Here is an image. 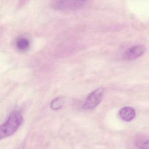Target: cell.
<instances>
[{"label": "cell", "instance_id": "6da1fadb", "mask_svg": "<svg viewBox=\"0 0 149 149\" xmlns=\"http://www.w3.org/2000/svg\"><path fill=\"white\" fill-rule=\"evenodd\" d=\"M23 119L18 111L11 113L7 120L0 125V139L7 138L16 132L22 123Z\"/></svg>", "mask_w": 149, "mask_h": 149}, {"label": "cell", "instance_id": "7a4b0ae2", "mask_svg": "<svg viewBox=\"0 0 149 149\" xmlns=\"http://www.w3.org/2000/svg\"><path fill=\"white\" fill-rule=\"evenodd\" d=\"M103 94V91L102 88H98L91 93L84 102V108L87 109L95 108L101 101Z\"/></svg>", "mask_w": 149, "mask_h": 149}, {"label": "cell", "instance_id": "3957f363", "mask_svg": "<svg viewBox=\"0 0 149 149\" xmlns=\"http://www.w3.org/2000/svg\"><path fill=\"white\" fill-rule=\"evenodd\" d=\"M145 48L142 45H135L129 48L123 54V58L127 61H132L142 56Z\"/></svg>", "mask_w": 149, "mask_h": 149}, {"label": "cell", "instance_id": "277c9868", "mask_svg": "<svg viewBox=\"0 0 149 149\" xmlns=\"http://www.w3.org/2000/svg\"><path fill=\"white\" fill-rule=\"evenodd\" d=\"M119 116L122 120L125 121L132 120L136 116L135 110L131 107H124L119 111Z\"/></svg>", "mask_w": 149, "mask_h": 149}, {"label": "cell", "instance_id": "5b68a950", "mask_svg": "<svg viewBox=\"0 0 149 149\" xmlns=\"http://www.w3.org/2000/svg\"><path fill=\"white\" fill-rule=\"evenodd\" d=\"M30 42L29 40L24 38H20L16 42V47L19 50L24 51L28 49L29 47Z\"/></svg>", "mask_w": 149, "mask_h": 149}, {"label": "cell", "instance_id": "8992f818", "mask_svg": "<svg viewBox=\"0 0 149 149\" xmlns=\"http://www.w3.org/2000/svg\"><path fill=\"white\" fill-rule=\"evenodd\" d=\"M64 104V99L62 98H57L52 102L50 107L53 110H57L63 107Z\"/></svg>", "mask_w": 149, "mask_h": 149}, {"label": "cell", "instance_id": "52a82bcc", "mask_svg": "<svg viewBox=\"0 0 149 149\" xmlns=\"http://www.w3.org/2000/svg\"><path fill=\"white\" fill-rule=\"evenodd\" d=\"M140 149H149V140L145 141L139 147Z\"/></svg>", "mask_w": 149, "mask_h": 149}, {"label": "cell", "instance_id": "ba28073f", "mask_svg": "<svg viewBox=\"0 0 149 149\" xmlns=\"http://www.w3.org/2000/svg\"><path fill=\"white\" fill-rule=\"evenodd\" d=\"M75 1L78 2H82L85 1L86 0H74Z\"/></svg>", "mask_w": 149, "mask_h": 149}]
</instances>
